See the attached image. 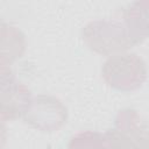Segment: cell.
I'll use <instances>...</instances> for the list:
<instances>
[{"instance_id": "1", "label": "cell", "mask_w": 149, "mask_h": 149, "mask_svg": "<svg viewBox=\"0 0 149 149\" xmlns=\"http://www.w3.org/2000/svg\"><path fill=\"white\" fill-rule=\"evenodd\" d=\"M123 73L113 85L120 90H134L141 85L146 77V69L142 61L135 55H123L111 58L104 66L105 78Z\"/></svg>"}, {"instance_id": "2", "label": "cell", "mask_w": 149, "mask_h": 149, "mask_svg": "<svg viewBox=\"0 0 149 149\" xmlns=\"http://www.w3.org/2000/svg\"><path fill=\"white\" fill-rule=\"evenodd\" d=\"M70 149H106L105 136L97 133L79 134L72 139Z\"/></svg>"}]
</instances>
